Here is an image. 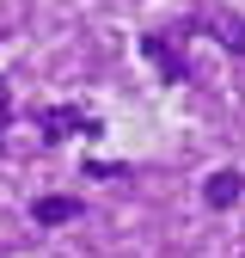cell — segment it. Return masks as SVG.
I'll list each match as a JSON object with an SVG mask.
<instances>
[{"instance_id": "cell-1", "label": "cell", "mask_w": 245, "mask_h": 258, "mask_svg": "<svg viewBox=\"0 0 245 258\" xmlns=\"http://www.w3.org/2000/svg\"><path fill=\"white\" fill-rule=\"evenodd\" d=\"M178 31H202V37H214L227 55H245V19L239 13H227V7H202V13H190Z\"/></svg>"}, {"instance_id": "cell-2", "label": "cell", "mask_w": 245, "mask_h": 258, "mask_svg": "<svg viewBox=\"0 0 245 258\" xmlns=\"http://www.w3.org/2000/svg\"><path fill=\"white\" fill-rule=\"evenodd\" d=\"M141 55L160 68L166 86H190V61H184V49H178V31H147V37H141Z\"/></svg>"}, {"instance_id": "cell-3", "label": "cell", "mask_w": 245, "mask_h": 258, "mask_svg": "<svg viewBox=\"0 0 245 258\" xmlns=\"http://www.w3.org/2000/svg\"><path fill=\"white\" fill-rule=\"evenodd\" d=\"M37 129L49 142H68V136H104V123L92 117V111H80V105H43L37 111Z\"/></svg>"}, {"instance_id": "cell-4", "label": "cell", "mask_w": 245, "mask_h": 258, "mask_svg": "<svg viewBox=\"0 0 245 258\" xmlns=\"http://www.w3.org/2000/svg\"><path fill=\"white\" fill-rule=\"evenodd\" d=\"M202 197H208V209H233V203L245 197V178H239L233 166H221V172H208V184H202Z\"/></svg>"}, {"instance_id": "cell-5", "label": "cell", "mask_w": 245, "mask_h": 258, "mask_svg": "<svg viewBox=\"0 0 245 258\" xmlns=\"http://www.w3.org/2000/svg\"><path fill=\"white\" fill-rule=\"evenodd\" d=\"M86 203L80 197H37V203H31V221H43V228H61V221H74Z\"/></svg>"}, {"instance_id": "cell-6", "label": "cell", "mask_w": 245, "mask_h": 258, "mask_svg": "<svg viewBox=\"0 0 245 258\" xmlns=\"http://www.w3.org/2000/svg\"><path fill=\"white\" fill-rule=\"evenodd\" d=\"M7 123H13V86H7V74H0V142H7Z\"/></svg>"}]
</instances>
